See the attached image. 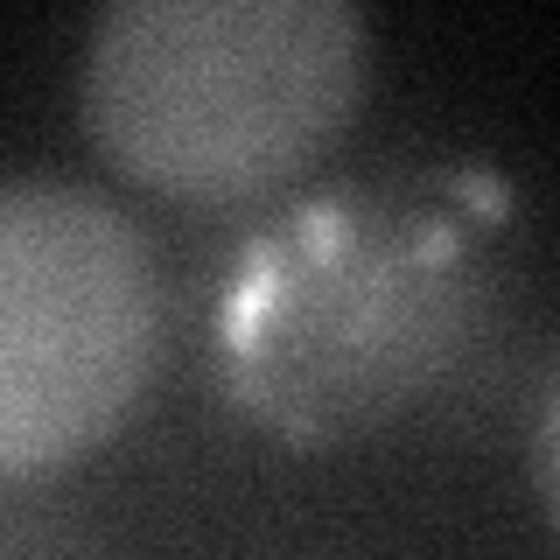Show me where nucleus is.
<instances>
[{
	"mask_svg": "<svg viewBox=\"0 0 560 560\" xmlns=\"http://www.w3.org/2000/svg\"><path fill=\"white\" fill-rule=\"evenodd\" d=\"M364 92L350 0H119L84 49V127L168 197H253L343 133Z\"/></svg>",
	"mask_w": 560,
	"mask_h": 560,
	"instance_id": "nucleus-1",
	"label": "nucleus"
},
{
	"mask_svg": "<svg viewBox=\"0 0 560 560\" xmlns=\"http://www.w3.org/2000/svg\"><path fill=\"white\" fill-rule=\"evenodd\" d=\"M154 364V253L84 183H0V477L119 428Z\"/></svg>",
	"mask_w": 560,
	"mask_h": 560,
	"instance_id": "nucleus-2",
	"label": "nucleus"
},
{
	"mask_svg": "<svg viewBox=\"0 0 560 560\" xmlns=\"http://www.w3.org/2000/svg\"><path fill=\"white\" fill-rule=\"evenodd\" d=\"M539 483H547V504L560 518V364L547 378V399H539Z\"/></svg>",
	"mask_w": 560,
	"mask_h": 560,
	"instance_id": "nucleus-3",
	"label": "nucleus"
}]
</instances>
